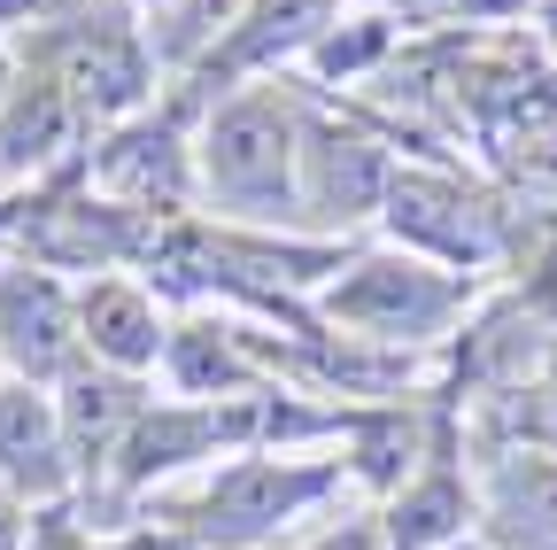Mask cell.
<instances>
[{"label": "cell", "mask_w": 557, "mask_h": 550, "mask_svg": "<svg viewBox=\"0 0 557 550\" xmlns=\"http://www.w3.org/2000/svg\"><path fill=\"white\" fill-rule=\"evenodd\" d=\"M201 186L248 218H287L295 201V124L271 94H240L201 132Z\"/></svg>", "instance_id": "cell-1"}, {"label": "cell", "mask_w": 557, "mask_h": 550, "mask_svg": "<svg viewBox=\"0 0 557 550\" xmlns=\"http://www.w3.org/2000/svg\"><path fill=\"white\" fill-rule=\"evenodd\" d=\"M54 86H62L70 117H124L148 94V47H139V32L124 16H86Z\"/></svg>", "instance_id": "cell-2"}, {"label": "cell", "mask_w": 557, "mask_h": 550, "mask_svg": "<svg viewBox=\"0 0 557 550\" xmlns=\"http://www.w3.org/2000/svg\"><path fill=\"white\" fill-rule=\"evenodd\" d=\"M0 350L16 357V372L47 380L78 357V310L62 303V288L47 271H16V280H0Z\"/></svg>", "instance_id": "cell-3"}, {"label": "cell", "mask_w": 557, "mask_h": 550, "mask_svg": "<svg viewBox=\"0 0 557 550\" xmlns=\"http://www.w3.org/2000/svg\"><path fill=\"white\" fill-rule=\"evenodd\" d=\"M449 310V288L426 280L418 264H357V280L333 288V318L364 333H426Z\"/></svg>", "instance_id": "cell-4"}, {"label": "cell", "mask_w": 557, "mask_h": 550, "mask_svg": "<svg viewBox=\"0 0 557 550\" xmlns=\"http://www.w3.org/2000/svg\"><path fill=\"white\" fill-rule=\"evenodd\" d=\"M70 480V442L54 403L32 388H0V489H24V497H54Z\"/></svg>", "instance_id": "cell-5"}, {"label": "cell", "mask_w": 557, "mask_h": 550, "mask_svg": "<svg viewBox=\"0 0 557 550\" xmlns=\"http://www.w3.org/2000/svg\"><path fill=\"white\" fill-rule=\"evenodd\" d=\"M325 489V473H295V465H233L218 489L201 497V520L209 527H225V535H263V527H278L295 504H310Z\"/></svg>", "instance_id": "cell-6"}, {"label": "cell", "mask_w": 557, "mask_h": 550, "mask_svg": "<svg viewBox=\"0 0 557 550\" xmlns=\"http://www.w3.org/2000/svg\"><path fill=\"white\" fill-rule=\"evenodd\" d=\"M78 341L109 372H139V365L163 357V318H156V303L139 295L132 280H101L78 303Z\"/></svg>", "instance_id": "cell-7"}, {"label": "cell", "mask_w": 557, "mask_h": 550, "mask_svg": "<svg viewBox=\"0 0 557 550\" xmlns=\"http://www.w3.org/2000/svg\"><path fill=\"white\" fill-rule=\"evenodd\" d=\"M70 101H62V86L54 78H32V86H9L0 94V171L9 179H24V171H39L62 140H70Z\"/></svg>", "instance_id": "cell-8"}, {"label": "cell", "mask_w": 557, "mask_h": 550, "mask_svg": "<svg viewBox=\"0 0 557 550\" xmlns=\"http://www.w3.org/2000/svg\"><path fill=\"white\" fill-rule=\"evenodd\" d=\"M186 163H178V140L163 124H132V132H116V140L101 148V186L109 194H124V201H178V179Z\"/></svg>", "instance_id": "cell-9"}, {"label": "cell", "mask_w": 557, "mask_h": 550, "mask_svg": "<svg viewBox=\"0 0 557 550\" xmlns=\"http://www.w3.org/2000/svg\"><path fill=\"white\" fill-rule=\"evenodd\" d=\"M54 419H62L70 457H78V465H101V457H109V435H116L124 419H139V411H132V388H124L116 372H70Z\"/></svg>", "instance_id": "cell-10"}, {"label": "cell", "mask_w": 557, "mask_h": 550, "mask_svg": "<svg viewBox=\"0 0 557 550\" xmlns=\"http://www.w3.org/2000/svg\"><path fill=\"white\" fill-rule=\"evenodd\" d=\"M387 218H395V233L426 241L442 256H480L487 248V233L472 218H457V186H442V179H395L387 186Z\"/></svg>", "instance_id": "cell-11"}, {"label": "cell", "mask_w": 557, "mask_h": 550, "mask_svg": "<svg viewBox=\"0 0 557 550\" xmlns=\"http://www.w3.org/2000/svg\"><path fill=\"white\" fill-rule=\"evenodd\" d=\"M333 0H248V16L225 47V71H248V62H271V54H287L302 39H318Z\"/></svg>", "instance_id": "cell-12"}, {"label": "cell", "mask_w": 557, "mask_h": 550, "mask_svg": "<svg viewBox=\"0 0 557 550\" xmlns=\"http://www.w3.org/2000/svg\"><path fill=\"white\" fill-rule=\"evenodd\" d=\"M310 163H318V201L341 194V218H357L364 201H372V186H380V156L364 140H318Z\"/></svg>", "instance_id": "cell-13"}, {"label": "cell", "mask_w": 557, "mask_h": 550, "mask_svg": "<svg viewBox=\"0 0 557 550\" xmlns=\"http://www.w3.org/2000/svg\"><path fill=\"white\" fill-rule=\"evenodd\" d=\"M534 295H542V303H549V310H557V248H549V256H542V280H534Z\"/></svg>", "instance_id": "cell-14"}, {"label": "cell", "mask_w": 557, "mask_h": 550, "mask_svg": "<svg viewBox=\"0 0 557 550\" xmlns=\"http://www.w3.org/2000/svg\"><path fill=\"white\" fill-rule=\"evenodd\" d=\"M16 542H24V527L9 520V504H0V550H16Z\"/></svg>", "instance_id": "cell-15"}, {"label": "cell", "mask_w": 557, "mask_h": 550, "mask_svg": "<svg viewBox=\"0 0 557 550\" xmlns=\"http://www.w3.org/2000/svg\"><path fill=\"white\" fill-rule=\"evenodd\" d=\"M124 550H186V542H148V535H139V542H124Z\"/></svg>", "instance_id": "cell-16"}, {"label": "cell", "mask_w": 557, "mask_h": 550, "mask_svg": "<svg viewBox=\"0 0 557 550\" xmlns=\"http://www.w3.org/2000/svg\"><path fill=\"white\" fill-rule=\"evenodd\" d=\"M0 94H9V54H0Z\"/></svg>", "instance_id": "cell-17"}, {"label": "cell", "mask_w": 557, "mask_h": 550, "mask_svg": "<svg viewBox=\"0 0 557 550\" xmlns=\"http://www.w3.org/2000/svg\"><path fill=\"white\" fill-rule=\"evenodd\" d=\"M132 9H163V0H132Z\"/></svg>", "instance_id": "cell-18"}]
</instances>
